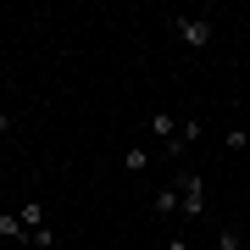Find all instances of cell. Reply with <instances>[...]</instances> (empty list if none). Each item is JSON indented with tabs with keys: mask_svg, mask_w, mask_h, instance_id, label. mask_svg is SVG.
<instances>
[{
	"mask_svg": "<svg viewBox=\"0 0 250 250\" xmlns=\"http://www.w3.org/2000/svg\"><path fill=\"white\" fill-rule=\"evenodd\" d=\"M167 250H189V239H184V233H178V239H167Z\"/></svg>",
	"mask_w": 250,
	"mask_h": 250,
	"instance_id": "7c38bea8",
	"label": "cell"
},
{
	"mask_svg": "<svg viewBox=\"0 0 250 250\" xmlns=\"http://www.w3.org/2000/svg\"><path fill=\"white\" fill-rule=\"evenodd\" d=\"M245 250H250V245H245Z\"/></svg>",
	"mask_w": 250,
	"mask_h": 250,
	"instance_id": "9a60e30c",
	"label": "cell"
},
{
	"mask_svg": "<svg viewBox=\"0 0 250 250\" xmlns=\"http://www.w3.org/2000/svg\"><path fill=\"white\" fill-rule=\"evenodd\" d=\"M250 239H245V233L239 228H223V233H217V250H245Z\"/></svg>",
	"mask_w": 250,
	"mask_h": 250,
	"instance_id": "30bf717a",
	"label": "cell"
},
{
	"mask_svg": "<svg viewBox=\"0 0 250 250\" xmlns=\"http://www.w3.org/2000/svg\"><path fill=\"white\" fill-rule=\"evenodd\" d=\"M195 139H200V117H195V111H184V117H178V156H184Z\"/></svg>",
	"mask_w": 250,
	"mask_h": 250,
	"instance_id": "8992f818",
	"label": "cell"
},
{
	"mask_svg": "<svg viewBox=\"0 0 250 250\" xmlns=\"http://www.w3.org/2000/svg\"><path fill=\"white\" fill-rule=\"evenodd\" d=\"M50 245H56V228H50V223H45V228H28V233H22V250H50Z\"/></svg>",
	"mask_w": 250,
	"mask_h": 250,
	"instance_id": "ba28073f",
	"label": "cell"
},
{
	"mask_svg": "<svg viewBox=\"0 0 250 250\" xmlns=\"http://www.w3.org/2000/svg\"><path fill=\"white\" fill-rule=\"evenodd\" d=\"M150 139L161 145V156H178V111H150Z\"/></svg>",
	"mask_w": 250,
	"mask_h": 250,
	"instance_id": "3957f363",
	"label": "cell"
},
{
	"mask_svg": "<svg viewBox=\"0 0 250 250\" xmlns=\"http://www.w3.org/2000/svg\"><path fill=\"white\" fill-rule=\"evenodd\" d=\"M128 250H139V245H128Z\"/></svg>",
	"mask_w": 250,
	"mask_h": 250,
	"instance_id": "5bb4252c",
	"label": "cell"
},
{
	"mask_svg": "<svg viewBox=\"0 0 250 250\" xmlns=\"http://www.w3.org/2000/svg\"><path fill=\"white\" fill-rule=\"evenodd\" d=\"M167 28L184 39L189 50H206V45L217 39V22H211V17H167Z\"/></svg>",
	"mask_w": 250,
	"mask_h": 250,
	"instance_id": "6da1fadb",
	"label": "cell"
},
{
	"mask_svg": "<svg viewBox=\"0 0 250 250\" xmlns=\"http://www.w3.org/2000/svg\"><path fill=\"white\" fill-rule=\"evenodd\" d=\"M178 211L195 223V217H206V178L200 172H178Z\"/></svg>",
	"mask_w": 250,
	"mask_h": 250,
	"instance_id": "7a4b0ae2",
	"label": "cell"
},
{
	"mask_svg": "<svg viewBox=\"0 0 250 250\" xmlns=\"http://www.w3.org/2000/svg\"><path fill=\"white\" fill-rule=\"evenodd\" d=\"M150 156H156L150 145H128V150H123V172H128V178H139V172L150 167Z\"/></svg>",
	"mask_w": 250,
	"mask_h": 250,
	"instance_id": "277c9868",
	"label": "cell"
},
{
	"mask_svg": "<svg viewBox=\"0 0 250 250\" xmlns=\"http://www.w3.org/2000/svg\"><path fill=\"white\" fill-rule=\"evenodd\" d=\"M150 211H156V217H178V184H167V189H156V200H150Z\"/></svg>",
	"mask_w": 250,
	"mask_h": 250,
	"instance_id": "5b68a950",
	"label": "cell"
},
{
	"mask_svg": "<svg viewBox=\"0 0 250 250\" xmlns=\"http://www.w3.org/2000/svg\"><path fill=\"white\" fill-rule=\"evenodd\" d=\"M22 233H28V228H22L17 211H0V239H6V245H22Z\"/></svg>",
	"mask_w": 250,
	"mask_h": 250,
	"instance_id": "52a82bcc",
	"label": "cell"
},
{
	"mask_svg": "<svg viewBox=\"0 0 250 250\" xmlns=\"http://www.w3.org/2000/svg\"><path fill=\"white\" fill-rule=\"evenodd\" d=\"M11 128H17V117H11V111H0V139H6Z\"/></svg>",
	"mask_w": 250,
	"mask_h": 250,
	"instance_id": "8fae6325",
	"label": "cell"
},
{
	"mask_svg": "<svg viewBox=\"0 0 250 250\" xmlns=\"http://www.w3.org/2000/svg\"><path fill=\"white\" fill-rule=\"evenodd\" d=\"M17 217H22V228H45V200H28V206H17Z\"/></svg>",
	"mask_w": 250,
	"mask_h": 250,
	"instance_id": "9c48e42d",
	"label": "cell"
},
{
	"mask_svg": "<svg viewBox=\"0 0 250 250\" xmlns=\"http://www.w3.org/2000/svg\"><path fill=\"white\" fill-rule=\"evenodd\" d=\"M239 134H245V150H250V123H245V128H239Z\"/></svg>",
	"mask_w": 250,
	"mask_h": 250,
	"instance_id": "4fadbf2b",
	"label": "cell"
}]
</instances>
